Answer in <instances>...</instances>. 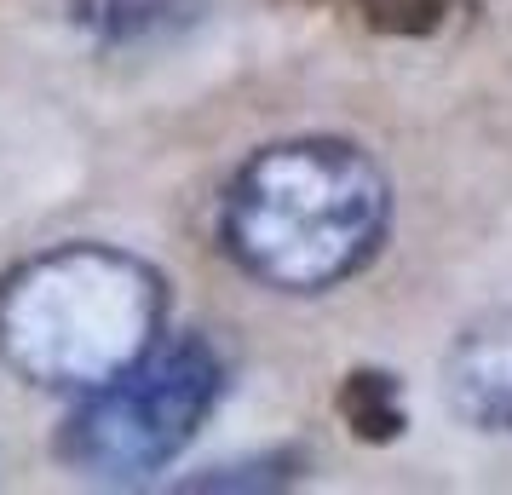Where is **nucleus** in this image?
I'll return each mask as SVG.
<instances>
[{
	"label": "nucleus",
	"instance_id": "f257e3e1",
	"mask_svg": "<svg viewBox=\"0 0 512 495\" xmlns=\"http://www.w3.org/2000/svg\"><path fill=\"white\" fill-rule=\"evenodd\" d=\"M386 231V179L340 139L277 144L225 196V242L259 283L328 288L351 277Z\"/></svg>",
	"mask_w": 512,
	"mask_h": 495
},
{
	"label": "nucleus",
	"instance_id": "f03ea898",
	"mask_svg": "<svg viewBox=\"0 0 512 495\" xmlns=\"http://www.w3.org/2000/svg\"><path fill=\"white\" fill-rule=\"evenodd\" d=\"M156 323V271L116 248H58L0 283V357L35 386H110L150 352Z\"/></svg>",
	"mask_w": 512,
	"mask_h": 495
},
{
	"label": "nucleus",
	"instance_id": "423d86ee",
	"mask_svg": "<svg viewBox=\"0 0 512 495\" xmlns=\"http://www.w3.org/2000/svg\"><path fill=\"white\" fill-rule=\"evenodd\" d=\"M288 467H300V461H294V455H277V461H254V467L185 478V490H271V484H282V478H288Z\"/></svg>",
	"mask_w": 512,
	"mask_h": 495
},
{
	"label": "nucleus",
	"instance_id": "0eeeda50",
	"mask_svg": "<svg viewBox=\"0 0 512 495\" xmlns=\"http://www.w3.org/2000/svg\"><path fill=\"white\" fill-rule=\"evenodd\" d=\"M173 18H179V0H110L116 35H139L150 24H173Z\"/></svg>",
	"mask_w": 512,
	"mask_h": 495
},
{
	"label": "nucleus",
	"instance_id": "39448f33",
	"mask_svg": "<svg viewBox=\"0 0 512 495\" xmlns=\"http://www.w3.org/2000/svg\"><path fill=\"white\" fill-rule=\"evenodd\" d=\"M340 415L357 438H369V444H392L397 432H403V409H397V380L392 375H363L346 380V392H340Z\"/></svg>",
	"mask_w": 512,
	"mask_h": 495
},
{
	"label": "nucleus",
	"instance_id": "7ed1b4c3",
	"mask_svg": "<svg viewBox=\"0 0 512 495\" xmlns=\"http://www.w3.org/2000/svg\"><path fill=\"white\" fill-rule=\"evenodd\" d=\"M219 386H225L219 357L202 340L150 346L127 375L98 386L87 409H75L70 432H64V455L98 478L162 472L196 438V426L208 421Z\"/></svg>",
	"mask_w": 512,
	"mask_h": 495
},
{
	"label": "nucleus",
	"instance_id": "20e7f679",
	"mask_svg": "<svg viewBox=\"0 0 512 495\" xmlns=\"http://www.w3.org/2000/svg\"><path fill=\"white\" fill-rule=\"evenodd\" d=\"M449 403L484 432H512V311H495L461 334L449 357Z\"/></svg>",
	"mask_w": 512,
	"mask_h": 495
}]
</instances>
